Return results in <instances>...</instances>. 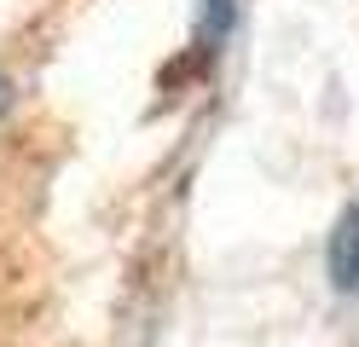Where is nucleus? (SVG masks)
<instances>
[{"label": "nucleus", "mask_w": 359, "mask_h": 347, "mask_svg": "<svg viewBox=\"0 0 359 347\" xmlns=\"http://www.w3.org/2000/svg\"><path fill=\"white\" fill-rule=\"evenodd\" d=\"M330 278L342 290H359V208L330 231Z\"/></svg>", "instance_id": "1"}, {"label": "nucleus", "mask_w": 359, "mask_h": 347, "mask_svg": "<svg viewBox=\"0 0 359 347\" xmlns=\"http://www.w3.org/2000/svg\"><path fill=\"white\" fill-rule=\"evenodd\" d=\"M0 104H6V87H0Z\"/></svg>", "instance_id": "2"}]
</instances>
